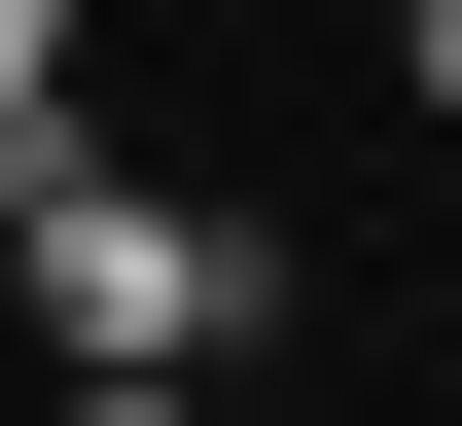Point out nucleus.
I'll list each match as a JSON object with an SVG mask.
<instances>
[{
	"instance_id": "obj_1",
	"label": "nucleus",
	"mask_w": 462,
	"mask_h": 426,
	"mask_svg": "<svg viewBox=\"0 0 462 426\" xmlns=\"http://www.w3.org/2000/svg\"><path fill=\"white\" fill-rule=\"evenodd\" d=\"M0 285H36L71 356H249V320H285V249L178 213V178H107V142H36V249H0Z\"/></svg>"
},
{
	"instance_id": "obj_2",
	"label": "nucleus",
	"mask_w": 462,
	"mask_h": 426,
	"mask_svg": "<svg viewBox=\"0 0 462 426\" xmlns=\"http://www.w3.org/2000/svg\"><path fill=\"white\" fill-rule=\"evenodd\" d=\"M0 142H71V0H0Z\"/></svg>"
},
{
	"instance_id": "obj_3",
	"label": "nucleus",
	"mask_w": 462,
	"mask_h": 426,
	"mask_svg": "<svg viewBox=\"0 0 462 426\" xmlns=\"http://www.w3.org/2000/svg\"><path fill=\"white\" fill-rule=\"evenodd\" d=\"M71 426H214V356H71Z\"/></svg>"
},
{
	"instance_id": "obj_4",
	"label": "nucleus",
	"mask_w": 462,
	"mask_h": 426,
	"mask_svg": "<svg viewBox=\"0 0 462 426\" xmlns=\"http://www.w3.org/2000/svg\"><path fill=\"white\" fill-rule=\"evenodd\" d=\"M392 71H427V107H462V0H392Z\"/></svg>"
},
{
	"instance_id": "obj_5",
	"label": "nucleus",
	"mask_w": 462,
	"mask_h": 426,
	"mask_svg": "<svg viewBox=\"0 0 462 426\" xmlns=\"http://www.w3.org/2000/svg\"><path fill=\"white\" fill-rule=\"evenodd\" d=\"M0 249H36V142H0Z\"/></svg>"
}]
</instances>
